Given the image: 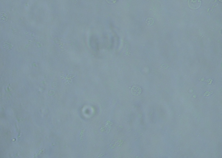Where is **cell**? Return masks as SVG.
Segmentation results:
<instances>
[{
  "mask_svg": "<svg viewBox=\"0 0 222 158\" xmlns=\"http://www.w3.org/2000/svg\"><path fill=\"white\" fill-rule=\"evenodd\" d=\"M188 5L190 8L193 10H197L201 5V0H189Z\"/></svg>",
  "mask_w": 222,
  "mask_h": 158,
  "instance_id": "cell-1",
  "label": "cell"
},
{
  "mask_svg": "<svg viewBox=\"0 0 222 158\" xmlns=\"http://www.w3.org/2000/svg\"><path fill=\"white\" fill-rule=\"evenodd\" d=\"M146 22L147 24L148 25H152L154 22V20L153 18L149 17L146 20Z\"/></svg>",
  "mask_w": 222,
  "mask_h": 158,
  "instance_id": "cell-3",
  "label": "cell"
},
{
  "mask_svg": "<svg viewBox=\"0 0 222 158\" xmlns=\"http://www.w3.org/2000/svg\"><path fill=\"white\" fill-rule=\"evenodd\" d=\"M117 0H106L108 3L109 4H114L116 3Z\"/></svg>",
  "mask_w": 222,
  "mask_h": 158,
  "instance_id": "cell-4",
  "label": "cell"
},
{
  "mask_svg": "<svg viewBox=\"0 0 222 158\" xmlns=\"http://www.w3.org/2000/svg\"><path fill=\"white\" fill-rule=\"evenodd\" d=\"M142 90L140 87L138 86H133L131 89V93L134 96H139L141 94Z\"/></svg>",
  "mask_w": 222,
  "mask_h": 158,
  "instance_id": "cell-2",
  "label": "cell"
}]
</instances>
